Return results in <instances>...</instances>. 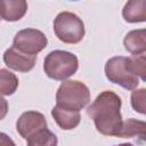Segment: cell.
<instances>
[{
  "mask_svg": "<svg viewBox=\"0 0 146 146\" xmlns=\"http://www.w3.org/2000/svg\"><path fill=\"white\" fill-rule=\"evenodd\" d=\"M0 146H16V144L8 135L0 132Z\"/></svg>",
  "mask_w": 146,
  "mask_h": 146,
  "instance_id": "cell-18",
  "label": "cell"
},
{
  "mask_svg": "<svg viewBox=\"0 0 146 146\" xmlns=\"http://www.w3.org/2000/svg\"><path fill=\"white\" fill-rule=\"evenodd\" d=\"M27 10L24 0H0V17L7 22L19 21Z\"/></svg>",
  "mask_w": 146,
  "mask_h": 146,
  "instance_id": "cell-9",
  "label": "cell"
},
{
  "mask_svg": "<svg viewBox=\"0 0 146 146\" xmlns=\"http://www.w3.org/2000/svg\"><path fill=\"white\" fill-rule=\"evenodd\" d=\"M54 32L64 43H79L86 33L82 19L71 11L59 13L54 21Z\"/></svg>",
  "mask_w": 146,
  "mask_h": 146,
  "instance_id": "cell-5",
  "label": "cell"
},
{
  "mask_svg": "<svg viewBox=\"0 0 146 146\" xmlns=\"http://www.w3.org/2000/svg\"><path fill=\"white\" fill-rule=\"evenodd\" d=\"M18 88L17 76L6 68H0V96H10Z\"/></svg>",
  "mask_w": 146,
  "mask_h": 146,
  "instance_id": "cell-14",
  "label": "cell"
},
{
  "mask_svg": "<svg viewBox=\"0 0 146 146\" xmlns=\"http://www.w3.org/2000/svg\"><path fill=\"white\" fill-rule=\"evenodd\" d=\"M51 115L59 128L63 130H72L76 128L81 121V115L79 112L66 111L58 106H54L51 110Z\"/></svg>",
  "mask_w": 146,
  "mask_h": 146,
  "instance_id": "cell-11",
  "label": "cell"
},
{
  "mask_svg": "<svg viewBox=\"0 0 146 146\" xmlns=\"http://www.w3.org/2000/svg\"><path fill=\"white\" fill-rule=\"evenodd\" d=\"M78 67V57L65 50L50 51L43 60V71L46 75L56 81H65L75 74Z\"/></svg>",
  "mask_w": 146,
  "mask_h": 146,
  "instance_id": "cell-3",
  "label": "cell"
},
{
  "mask_svg": "<svg viewBox=\"0 0 146 146\" xmlns=\"http://www.w3.org/2000/svg\"><path fill=\"white\" fill-rule=\"evenodd\" d=\"M146 90L144 88L140 89H136L132 91L131 94V105L132 108L140 113V114H145L146 113Z\"/></svg>",
  "mask_w": 146,
  "mask_h": 146,
  "instance_id": "cell-16",
  "label": "cell"
},
{
  "mask_svg": "<svg viewBox=\"0 0 146 146\" xmlns=\"http://www.w3.org/2000/svg\"><path fill=\"white\" fill-rule=\"evenodd\" d=\"M124 48L132 55H140L145 54L146 50V31L144 29L132 30L130 31L124 40H123Z\"/></svg>",
  "mask_w": 146,
  "mask_h": 146,
  "instance_id": "cell-10",
  "label": "cell"
},
{
  "mask_svg": "<svg viewBox=\"0 0 146 146\" xmlns=\"http://www.w3.org/2000/svg\"><path fill=\"white\" fill-rule=\"evenodd\" d=\"M122 16L128 23H139L146 21V0L128 1L122 10Z\"/></svg>",
  "mask_w": 146,
  "mask_h": 146,
  "instance_id": "cell-12",
  "label": "cell"
},
{
  "mask_svg": "<svg viewBox=\"0 0 146 146\" xmlns=\"http://www.w3.org/2000/svg\"><path fill=\"white\" fill-rule=\"evenodd\" d=\"M121 98L111 90L100 92L91 105L88 106L87 113L94 120L98 132L105 136L116 137L122 125Z\"/></svg>",
  "mask_w": 146,
  "mask_h": 146,
  "instance_id": "cell-1",
  "label": "cell"
},
{
  "mask_svg": "<svg viewBox=\"0 0 146 146\" xmlns=\"http://www.w3.org/2000/svg\"><path fill=\"white\" fill-rule=\"evenodd\" d=\"M105 75L112 83L119 84L127 90H133L139 84V78L133 70L130 57L116 56L105 64Z\"/></svg>",
  "mask_w": 146,
  "mask_h": 146,
  "instance_id": "cell-4",
  "label": "cell"
},
{
  "mask_svg": "<svg viewBox=\"0 0 146 146\" xmlns=\"http://www.w3.org/2000/svg\"><path fill=\"white\" fill-rule=\"evenodd\" d=\"M131 64L133 66V70L136 71L138 78L141 81H145V72H146V60H145V54L136 55L130 57Z\"/></svg>",
  "mask_w": 146,
  "mask_h": 146,
  "instance_id": "cell-17",
  "label": "cell"
},
{
  "mask_svg": "<svg viewBox=\"0 0 146 146\" xmlns=\"http://www.w3.org/2000/svg\"><path fill=\"white\" fill-rule=\"evenodd\" d=\"M145 129L146 123L140 120L136 119H128L122 122V125L120 128V131L117 132L116 137L120 138H139L140 141H144L145 139Z\"/></svg>",
  "mask_w": 146,
  "mask_h": 146,
  "instance_id": "cell-13",
  "label": "cell"
},
{
  "mask_svg": "<svg viewBox=\"0 0 146 146\" xmlns=\"http://www.w3.org/2000/svg\"><path fill=\"white\" fill-rule=\"evenodd\" d=\"M47 43L48 39L40 30L24 29L16 33L13 41V47L24 54L36 56V54L47 47Z\"/></svg>",
  "mask_w": 146,
  "mask_h": 146,
  "instance_id": "cell-6",
  "label": "cell"
},
{
  "mask_svg": "<svg viewBox=\"0 0 146 146\" xmlns=\"http://www.w3.org/2000/svg\"><path fill=\"white\" fill-rule=\"evenodd\" d=\"M89 100V88L76 80L64 81L56 92V106L66 111L79 112L88 105Z\"/></svg>",
  "mask_w": 146,
  "mask_h": 146,
  "instance_id": "cell-2",
  "label": "cell"
},
{
  "mask_svg": "<svg viewBox=\"0 0 146 146\" xmlns=\"http://www.w3.org/2000/svg\"><path fill=\"white\" fill-rule=\"evenodd\" d=\"M3 62L9 68L24 73L31 71L34 67L36 62V56L24 54L11 46L5 51Z\"/></svg>",
  "mask_w": 146,
  "mask_h": 146,
  "instance_id": "cell-8",
  "label": "cell"
},
{
  "mask_svg": "<svg viewBox=\"0 0 146 146\" xmlns=\"http://www.w3.org/2000/svg\"><path fill=\"white\" fill-rule=\"evenodd\" d=\"M115 146H133V145L129 144V143H124V144H120V145H115Z\"/></svg>",
  "mask_w": 146,
  "mask_h": 146,
  "instance_id": "cell-20",
  "label": "cell"
},
{
  "mask_svg": "<svg viewBox=\"0 0 146 146\" xmlns=\"http://www.w3.org/2000/svg\"><path fill=\"white\" fill-rule=\"evenodd\" d=\"M8 113V103L7 100L0 96V120H2Z\"/></svg>",
  "mask_w": 146,
  "mask_h": 146,
  "instance_id": "cell-19",
  "label": "cell"
},
{
  "mask_svg": "<svg viewBox=\"0 0 146 146\" xmlns=\"http://www.w3.org/2000/svg\"><path fill=\"white\" fill-rule=\"evenodd\" d=\"M47 128V121L42 113L36 111H27L24 112L16 122L17 132L25 139L30 136Z\"/></svg>",
  "mask_w": 146,
  "mask_h": 146,
  "instance_id": "cell-7",
  "label": "cell"
},
{
  "mask_svg": "<svg viewBox=\"0 0 146 146\" xmlns=\"http://www.w3.org/2000/svg\"><path fill=\"white\" fill-rule=\"evenodd\" d=\"M27 146H57V137L50 130L42 129L36 131L27 139Z\"/></svg>",
  "mask_w": 146,
  "mask_h": 146,
  "instance_id": "cell-15",
  "label": "cell"
}]
</instances>
